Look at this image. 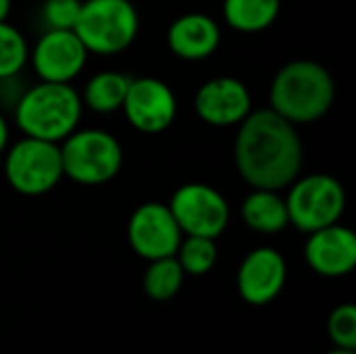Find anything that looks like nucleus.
<instances>
[{
  "label": "nucleus",
  "mask_w": 356,
  "mask_h": 354,
  "mask_svg": "<svg viewBox=\"0 0 356 354\" xmlns=\"http://www.w3.org/2000/svg\"><path fill=\"white\" fill-rule=\"evenodd\" d=\"M305 150L296 125L271 108L250 111L234 142V163L250 188L284 190L302 169Z\"/></svg>",
  "instance_id": "obj_1"
},
{
  "label": "nucleus",
  "mask_w": 356,
  "mask_h": 354,
  "mask_svg": "<svg viewBox=\"0 0 356 354\" xmlns=\"http://www.w3.org/2000/svg\"><path fill=\"white\" fill-rule=\"evenodd\" d=\"M334 100L336 81L332 73L321 63L307 58L286 63L269 88V108L294 125L323 119Z\"/></svg>",
  "instance_id": "obj_2"
},
{
  "label": "nucleus",
  "mask_w": 356,
  "mask_h": 354,
  "mask_svg": "<svg viewBox=\"0 0 356 354\" xmlns=\"http://www.w3.org/2000/svg\"><path fill=\"white\" fill-rule=\"evenodd\" d=\"M81 108V96L71 83L40 81L21 92L15 102V123L23 136L58 144L77 129Z\"/></svg>",
  "instance_id": "obj_3"
},
{
  "label": "nucleus",
  "mask_w": 356,
  "mask_h": 354,
  "mask_svg": "<svg viewBox=\"0 0 356 354\" xmlns=\"http://www.w3.org/2000/svg\"><path fill=\"white\" fill-rule=\"evenodd\" d=\"M73 31L88 52L113 56L134 44L140 15L131 0H81Z\"/></svg>",
  "instance_id": "obj_4"
},
{
  "label": "nucleus",
  "mask_w": 356,
  "mask_h": 354,
  "mask_svg": "<svg viewBox=\"0 0 356 354\" xmlns=\"http://www.w3.org/2000/svg\"><path fill=\"white\" fill-rule=\"evenodd\" d=\"M58 148L65 177L81 186L106 184L123 165L119 140L104 129H75Z\"/></svg>",
  "instance_id": "obj_5"
},
{
  "label": "nucleus",
  "mask_w": 356,
  "mask_h": 354,
  "mask_svg": "<svg viewBox=\"0 0 356 354\" xmlns=\"http://www.w3.org/2000/svg\"><path fill=\"white\" fill-rule=\"evenodd\" d=\"M288 188V219L305 234L338 223L344 215L346 190L334 175L311 173L307 177H296Z\"/></svg>",
  "instance_id": "obj_6"
},
{
  "label": "nucleus",
  "mask_w": 356,
  "mask_h": 354,
  "mask_svg": "<svg viewBox=\"0 0 356 354\" xmlns=\"http://www.w3.org/2000/svg\"><path fill=\"white\" fill-rule=\"evenodd\" d=\"M4 177L23 196H42L54 190L65 177L58 144L23 136L6 150Z\"/></svg>",
  "instance_id": "obj_7"
},
{
  "label": "nucleus",
  "mask_w": 356,
  "mask_h": 354,
  "mask_svg": "<svg viewBox=\"0 0 356 354\" xmlns=\"http://www.w3.org/2000/svg\"><path fill=\"white\" fill-rule=\"evenodd\" d=\"M169 209L186 236H202L217 240L229 223V202L227 198L209 184H184L179 186Z\"/></svg>",
  "instance_id": "obj_8"
},
{
  "label": "nucleus",
  "mask_w": 356,
  "mask_h": 354,
  "mask_svg": "<svg viewBox=\"0 0 356 354\" xmlns=\"http://www.w3.org/2000/svg\"><path fill=\"white\" fill-rule=\"evenodd\" d=\"M127 238L138 257L146 261H156L165 257H175L184 234L169 204L144 202L129 217Z\"/></svg>",
  "instance_id": "obj_9"
},
{
  "label": "nucleus",
  "mask_w": 356,
  "mask_h": 354,
  "mask_svg": "<svg viewBox=\"0 0 356 354\" xmlns=\"http://www.w3.org/2000/svg\"><path fill=\"white\" fill-rule=\"evenodd\" d=\"M88 54L73 29H46L29 50V61L40 81L71 83L83 71Z\"/></svg>",
  "instance_id": "obj_10"
},
{
  "label": "nucleus",
  "mask_w": 356,
  "mask_h": 354,
  "mask_svg": "<svg viewBox=\"0 0 356 354\" xmlns=\"http://www.w3.org/2000/svg\"><path fill=\"white\" fill-rule=\"evenodd\" d=\"M121 108L134 129L142 134H161L175 121L177 98L163 79L138 77L129 81Z\"/></svg>",
  "instance_id": "obj_11"
},
{
  "label": "nucleus",
  "mask_w": 356,
  "mask_h": 354,
  "mask_svg": "<svg viewBox=\"0 0 356 354\" xmlns=\"http://www.w3.org/2000/svg\"><path fill=\"white\" fill-rule=\"evenodd\" d=\"M196 115L215 127L240 125L252 111V98L244 81L221 75L204 81L194 96Z\"/></svg>",
  "instance_id": "obj_12"
},
{
  "label": "nucleus",
  "mask_w": 356,
  "mask_h": 354,
  "mask_svg": "<svg viewBox=\"0 0 356 354\" xmlns=\"http://www.w3.org/2000/svg\"><path fill=\"white\" fill-rule=\"evenodd\" d=\"M288 267L282 252L263 246L250 250L238 269V292L254 307L269 305L280 296L286 286Z\"/></svg>",
  "instance_id": "obj_13"
},
{
  "label": "nucleus",
  "mask_w": 356,
  "mask_h": 354,
  "mask_svg": "<svg viewBox=\"0 0 356 354\" xmlns=\"http://www.w3.org/2000/svg\"><path fill=\"white\" fill-rule=\"evenodd\" d=\"M309 267L323 277H342L356 267V236L350 227L332 223L309 234L305 246Z\"/></svg>",
  "instance_id": "obj_14"
},
{
  "label": "nucleus",
  "mask_w": 356,
  "mask_h": 354,
  "mask_svg": "<svg viewBox=\"0 0 356 354\" xmlns=\"http://www.w3.org/2000/svg\"><path fill=\"white\" fill-rule=\"evenodd\" d=\"M169 50L184 61L209 58L221 44L219 23L204 13H186L167 29Z\"/></svg>",
  "instance_id": "obj_15"
},
{
  "label": "nucleus",
  "mask_w": 356,
  "mask_h": 354,
  "mask_svg": "<svg viewBox=\"0 0 356 354\" xmlns=\"http://www.w3.org/2000/svg\"><path fill=\"white\" fill-rule=\"evenodd\" d=\"M242 219L259 234H280L290 225L286 198L277 190L252 188L242 202Z\"/></svg>",
  "instance_id": "obj_16"
},
{
  "label": "nucleus",
  "mask_w": 356,
  "mask_h": 354,
  "mask_svg": "<svg viewBox=\"0 0 356 354\" xmlns=\"http://www.w3.org/2000/svg\"><path fill=\"white\" fill-rule=\"evenodd\" d=\"M280 8L282 0H223V19L236 31L257 33L275 23Z\"/></svg>",
  "instance_id": "obj_17"
},
{
  "label": "nucleus",
  "mask_w": 356,
  "mask_h": 354,
  "mask_svg": "<svg viewBox=\"0 0 356 354\" xmlns=\"http://www.w3.org/2000/svg\"><path fill=\"white\" fill-rule=\"evenodd\" d=\"M131 77L119 71H100L83 88L81 102L90 106L94 113H115L123 106L127 88Z\"/></svg>",
  "instance_id": "obj_18"
},
{
  "label": "nucleus",
  "mask_w": 356,
  "mask_h": 354,
  "mask_svg": "<svg viewBox=\"0 0 356 354\" xmlns=\"http://www.w3.org/2000/svg\"><path fill=\"white\" fill-rule=\"evenodd\" d=\"M184 277L186 273L175 257L156 259V261H150L144 273V290L152 300H159V303L171 300L179 292Z\"/></svg>",
  "instance_id": "obj_19"
},
{
  "label": "nucleus",
  "mask_w": 356,
  "mask_h": 354,
  "mask_svg": "<svg viewBox=\"0 0 356 354\" xmlns=\"http://www.w3.org/2000/svg\"><path fill=\"white\" fill-rule=\"evenodd\" d=\"M175 259L179 261L184 273L204 275L217 263V244L213 238L202 236H188L186 240L181 238Z\"/></svg>",
  "instance_id": "obj_20"
},
{
  "label": "nucleus",
  "mask_w": 356,
  "mask_h": 354,
  "mask_svg": "<svg viewBox=\"0 0 356 354\" xmlns=\"http://www.w3.org/2000/svg\"><path fill=\"white\" fill-rule=\"evenodd\" d=\"M29 61V48L23 33L6 21H0V79L19 75Z\"/></svg>",
  "instance_id": "obj_21"
},
{
  "label": "nucleus",
  "mask_w": 356,
  "mask_h": 354,
  "mask_svg": "<svg viewBox=\"0 0 356 354\" xmlns=\"http://www.w3.org/2000/svg\"><path fill=\"white\" fill-rule=\"evenodd\" d=\"M327 332L336 348L356 351V307L340 305L332 311L327 321Z\"/></svg>",
  "instance_id": "obj_22"
},
{
  "label": "nucleus",
  "mask_w": 356,
  "mask_h": 354,
  "mask_svg": "<svg viewBox=\"0 0 356 354\" xmlns=\"http://www.w3.org/2000/svg\"><path fill=\"white\" fill-rule=\"evenodd\" d=\"M81 10V0H44L42 23L46 29H73Z\"/></svg>",
  "instance_id": "obj_23"
},
{
  "label": "nucleus",
  "mask_w": 356,
  "mask_h": 354,
  "mask_svg": "<svg viewBox=\"0 0 356 354\" xmlns=\"http://www.w3.org/2000/svg\"><path fill=\"white\" fill-rule=\"evenodd\" d=\"M8 138H10V129H8V123H6L4 115L0 113V154L6 150V146H8Z\"/></svg>",
  "instance_id": "obj_24"
},
{
  "label": "nucleus",
  "mask_w": 356,
  "mask_h": 354,
  "mask_svg": "<svg viewBox=\"0 0 356 354\" xmlns=\"http://www.w3.org/2000/svg\"><path fill=\"white\" fill-rule=\"evenodd\" d=\"M10 0H0V21H6L8 13H10Z\"/></svg>",
  "instance_id": "obj_25"
},
{
  "label": "nucleus",
  "mask_w": 356,
  "mask_h": 354,
  "mask_svg": "<svg viewBox=\"0 0 356 354\" xmlns=\"http://www.w3.org/2000/svg\"><path fill=\"white\" fill-rule=\"evenodd\" d=\"M327 354H356V351H348V348H334Z\"/></svg>",
  "instance_id": "obj_26"
}]
</instances>
